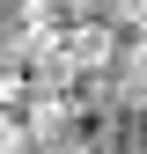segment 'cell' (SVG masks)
I'll return each instance as SVG.
<instances>
[{"instance_id": "6da1fadb", "label": "cell", "mask_w": 147, "mask_h": 154, "mask_svg": "<svg viewBox=\"0 0 147 154\" xmlns=\"http://www.w3.org/2000/svg\"><path fill=\"white\" fill-rule=\"evenodd\" d=\"M118 51H125V29L110 15H88L81 29H66V59H74V81L81 73H118Z\"/></svg>"}, {"instance_id": "7a4b0ae2", "label": "cell", "mask_w": 147, "mask_h": 154, "mask_svg": "<svg viewBox=\"0 0 147 154\" xmlns=\"http://www.w3.org/2000/svg\"><path fill=\"white\" fill-rule=\"evenodd\" d=\"M88 15H103V0H22V29H81Z\"/></svg>"}, {"instance_id": "3957f363", "label": "cell", "mask_w": 147, "mask_h": 154, "mask_svg": "<svg viewBox=\"0 0 147 154\" xmlns=\"http://www.w3.org/2000/svg\"><path fill=\"white\" fill-rule=\"evenodd\" d=\"M118 103L125 110H147V29H133L125 51H118Z\"/></svg>"}, {"instance_id": "277c9868", "label": "cell", "mask_w": 147, "mask_h": 154, "mask_svg": "<svg viewBox=\"0 0 147 154\" xmlns=\"http://www.w3.org/2000/svg\"><path fill=\"white\" fill-rule=\"evenodd\" d=\"M30 95H37V73L22 59V44H0V110H22Z\"/></svg>"}, {"instance_id": "5b68a950", "label": "cell", "mask_w": 147, "mask_h": 154, "mask_svg": "<svg viewBox=\"0 0 147 154\" xmlns=\"http://www.w3.org/2000/svg\"><path fill=\"white\" fill-rule=\"evenodd\" d=\"M0 154H37V125H30V110H0Z\"/></svg>"}, {"instance_id": "8992f818", "label": "cell", "mask_w": 147, "mask_h": 154, "mask_svg": "<svg viewBox=\"0 0 147 154\" xmlns=\"http://www.w3.org/2000/svg\"><path fill=\"white\" fill-rule=\"evenodd\" d=\"M103 15H110L125 37H133V29H147V0H103Z\"/></svg>"}]
</instances>
